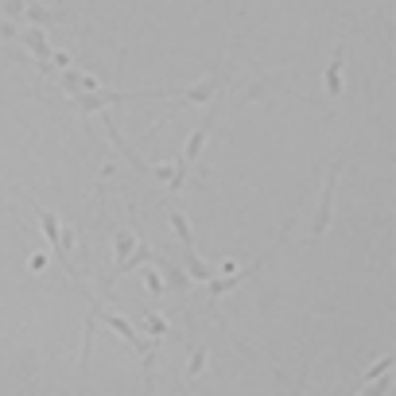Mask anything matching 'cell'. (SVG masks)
<instances>
[{"label":"cell","instance_id":"6da1fadb","mask_svg":"<svg viewBox=\"0 0 396 396\" xmlns=\"http://www.w3.org/2000/svg\"><path fill=\"white\" fill-rule=\"evenodd\" d=\"M338 175H342V168H330V179H327V191H322V198H319V210H315V218H311V241L315 237H322L327 233V226H330V214H334V194H338Z\"/></svg>","mask_w":396,"mask_h":396},{"label":"cell","instance_id":"7a4b0ae2","mask_svg":"<svg viewBox=\"0 0 396 396\" xmlns=\"http://www.w3.org/2000/svg\"><path fill=\"white\" fill-rule=\"evenodd\" d=\"M102 121H105V132H109V140H113V144H117V148H121V156H125V160L132 163L136 171H144V175H152V168H148V163H144L140 156L132 152V148H128V140H125V136L117 132V125H113V117H102Z\"/></svg>","mask_w":396,"mask_h":396},{"label":"cell","instance_id":"3957f363","mask_svg":"<svg viewBox=\"0 0 396 396\" xmlns=\"http://www.w3.org/2000/svg\"><path fill=\"white\" fill-rule=\"evenodd\" d=\"M214 90H218V74H206L198 86H186L183 97L186 102H214Z\"/></svg>","mask_w":396,"mask_h":396},{"label":"cell","instance_id":"277c9868","mask_svg":"<svg viewBox=\"0 0 396 396\" xmlns=\"http://www.w3.org/2000/svg\"><path fill=\"white\" fill-rule=\"evenodd\" d=\"M132 249H136V237H132V229H125L121 226L117 233H113V253H117V268L132 257Z\"/></svg>","mask_w":396,"mask_h":396},{"label":"cell","instance_id":"5b68a950","mask_svg":"<svg viewBox=\"0 0 396 396\" xmlns=\"http://www.w3.org/2000/svg\"><path fill=\"white\" fill-rule=\"evenodd\" d=\"M342 55H346V47H338L334 59H330V70H327V93H330V97L342 93Z\"/></svg>","mask_w":396,"mask_h":396},{"label":"cell","instance_id":"8992f818","mask_svg":"<svg viewBox=\"0 0 396 396\" xmlns=\"http://www.w3.org/2000/svg\"><path fill=\"white\" fill-rule=\"evenodd\" d=\"M168 218H171V229H175V237L183 241V249H194V233H191V221H186V214L168 210Z\"/></svg>","mask_w":396,"mask_h":396},{"label":"cell","instance_id":"52a82bcc","mask_svg":"<svg viewBox=\"0 0 396 396\" xmlns=\"http://www.w3.org/2000/svg\"><path fill=\"white\" fill-rule=\"evenodd\" d=\"M39 221H43V233L51 237V245H55V253L62 257V233H59V218H55L51 210H43V206H39Z\"/></svg>","mask_w":396,"mask_h":396},{"label":"cell","instance_id":"ba28073f","mask_svg":"<svg viewBox=\"0 0 396 396\" xmlns=\"http://www.w3.org/2000/svg\"><path fill=\"white\" fill-rule=\"evenodd\" d=\"M183 261H186V268H191L194 280H210V264L198 261V253H194V249H183Z\"/></svg>","mask_w":396,"mask_h":396},{"label":"cell","instance_id":"9c48e42d","mask_svg":"<svg viewBox=\"0 0 396 396\" xmlns=\"http://www.w3.org/2000/svg\"><path fill=\"white\" fill-rule=\"evenodd\" d=\"M24 43H27V47H32L35 55H39V59H51V47H47V39H43V32H27V35H24Z\"/></svg>","mask_w":396,"mask_h":396},{"label":"cell","instance_id":"30bf717a","mask_svg":"<svg viewBox=\"0 0 396 396\" xmlns=\"http://www.w3.org/2000/svg\"><path fill=\"white\" fill-rule=\"evenodd\" d=\"M160 287H163L160 276H156V272H148V292H160Z\"/></svg>","mask_w":396,"mask_h":396}]
</instances>
